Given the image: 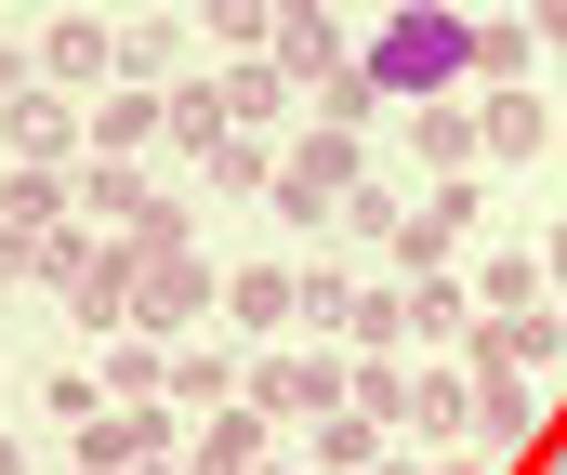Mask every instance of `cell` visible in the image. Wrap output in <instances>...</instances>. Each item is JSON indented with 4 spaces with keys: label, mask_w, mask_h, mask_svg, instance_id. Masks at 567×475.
<instances>
[{
    "label": "cell",
    "mask_w": 567,
    "mask_h": 475,
    "mask_svg": "<svg viewBox=\"0 0 567 475\" xmlns=\"http://www.w3.org/2000/svg\"><path fill=\"white\" fill-rule=\"evenodd\" d=\"M370 80H383V93H435V80H462V13H396V27L370 40Z\"/></svg>",
    "instance_id": "obj_1"
}]
</instances>
